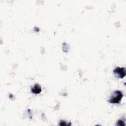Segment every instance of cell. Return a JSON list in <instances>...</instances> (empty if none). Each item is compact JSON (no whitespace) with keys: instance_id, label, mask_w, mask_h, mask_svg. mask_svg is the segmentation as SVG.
<instances>
[{"instance_id":"cell-1","label":"cell","mask_w":126,"mask_h":126,"mask_svg":"<svg viewBox=\"0 0 126 126\" xmlns=\"http://www.w3.org/2000/svg\"><path fill=\"white\" fill-rule=\"evenodd\" d=\"M123 97V95L121 91H116L113 93L108 101L111 103H119L120 102Z\"/></svg>"},{"instance_id":"cell-2","label":"cell","mask_w":126,"mask_h":126,"mask_svg":"<svg viewBox=\"0 0 126 126\" xmlns=\"http://www.w3.org/2000/svg\"><path fill=\"white\" fill-rule=\"evenodd\" d=\"M114 73L117 77L123 78L126 76V68L117 67L114 70Z\"/></svg>"},{"instance_id":"cell-3","label":"cell","mask_w":126,"mask_h":126,"mask_svg":"<svg viewBox=\"0 0 126 126\" xmlns=\"http://www.w3.org/2000/svg\"><path fill=\"white\" fill-rule=\"evenodd\" d=\"M31 90L32 93L35 94H38L41 92V88L39 85L36 84L34 85Z\"/></svg>"},{"instance_id":"cell-4","label":"cell","mask_w":126,"mask_h":126,"mask_svg":"<svg viewBox=\"0 0 126 126\" xmlns=\"http://www.w3.org/2000/svg\"><path fill=\"white\" fill-rule=\"evenodd\" d=\"M117 125H118V126H125V124H124V121L120 120L118 121V122H117Z\"/></svg>"},{"instance_id":"cell-5","label":"cell","mask_w":126,"mask_h":126,"mask_svg":"<svg viewBox=\"0 0 126 126\" xmlns=\"http://www.w3.org/2000/svg\"><path fill=\"white\" fill-rule=\"evenodd\" d=\"M60 125L61 126H65V125H67L64 121H60Z\"/></svg>"}]
</instances>
